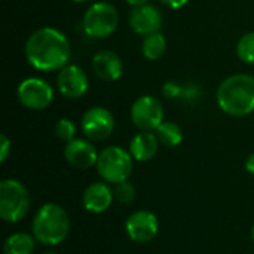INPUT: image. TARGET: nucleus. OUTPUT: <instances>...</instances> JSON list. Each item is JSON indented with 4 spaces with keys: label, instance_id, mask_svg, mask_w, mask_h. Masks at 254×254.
Instances as JSON below:
<instances>
[{
    "label": "nucleus",
    "instance_id": "nucleus-4",
    "mask_svg": "<svg viewBox=\"0 0 254 254\" xmlns=\"http://www.w3.org/2000/svg\"><path fill=\"white\" fill-rule=\"evenodd\" d=\"M134 158L129 150H125L119 146H107L104 147L97 161V173L98 176L109 185H118L121 182H127L132 173Z\"/></svg>",
    "mask_w": 254,
    "mask_h": 254
},
{
    "label": "nucleus",
    "instance_id": "nucleus-8",
    "mask_svg": "<svg viewBox=\"0 0 254 254\" xmlns=\"http://www.w3.org/2000/svg\"><path fill=\"white\" fill-rule=\"evenodd\" d=\"M83 135L91 141H104L115 131V116L101 106L88 109L80 121Z\"/></svg>",
    "mask_w": 254,
    "mask_h": 254
},
{
    "label": "nucleus",
    "instance_id": "nucleus-9",
    "mask_svg": "<svg viewBox=\"0 0 254 254\" xmlns=\"http://www.w3.org/2000/svg\"><path fill=\"white\" fill-rule=\"evenodd\" d=\"M131 121L140 131H156L164 122V106L152 95H141L131 106Z\"/></svg>",
    "mask_w": 254,
    "mask_h": 254
},
{
    "label": "nucleus",
    "instance_id": "nucleus-19",
    "mask_svg": "<svg viewBox=\"0 0 254 254\" xmlns=\"http://www.w3.org/2000/svg\"><path fill=\"white\" fill-rule=\"evenodd\" d=\"M159 144L165 146V147H177L182 141H183V131L182 128L171 121H164L155 131Z\"/></svg>",
    "mask_w": 254,
    "mask_h": 254
},
{
    "label": "nucleus",
    "instance_id": "nucleus-5",
    "mask_svg": "<svg viewBox=\"0 0 254 254\" xmlns=\"http://www.w3.org/2000/svg\"><path fill=\"white\" fill-rule=\"evenodd\" d=\"M30 210V193L27 188L15 179L0 183V217L6 223L21 222Z\"/></svg>",
    "mask_w": 254,
    "mask_h": 254
},
{
    "label": "nucleus",
    "instance_id": "nucleus-30",
    "mask_svg": "<svg viewBox=\"0 0 254 254\" xmlns=\"http://www.w3.org/2000/svg\"><path fill=\"white\" fill-rule=\"evenodd\" d=\"M43 254H57V253H52V252H48V253H43Z\"/></svg>",
    "mask_w": 254,
    "mask_h": 254
},
{
    "label": "nucleus",
    "instance_id": "nucleus-16",
    "mask_svg": "<svg viewBox=\"0 0 254 254\" xmlns=\"http://www.w3.org/2000/svg\"><path fill=\"white\" fill-rule=\"evenodd\" d=\"M159 149V140L153 131H140L129 141V153L134 161L147 162L155 158Z\"/></svg>",
    "mask_w": 254,
    "mask_h": 254
},
{
    "label": "nucleus",
    "instance_id": "nucleus-1",
    "mask_svg": "<svg viewBox=\"0 0 254 254\" xmlns=\"http://www.w3.org/2000/svg\"><path fill=\"white\" fill-rule=\"evenodd\" d=\"M24 55L28 64L39 71H60L70 61L71 45L58 28L42 27L28 36Z\"/></svg>",
    "mask_w": 254,
    "mask_h": 254
},
{
    "label": "nucleus",
    "instance_id": "nucleus-23",
    "mask_svg": "<svg viewBox=\"0 0 254 254\" xmlns=\"http://www.w3.org/2000/svg\"><path fill=\"white\" fill-rule=\"evenodd\" d=\"M162 94L167 98H179L183 95V88L177 82H165L162 86Z\"/></svg>",
    "mask_w": 254,
    "mask_h": 254
},
{
    "label": "nucleus",
    "instance_id": "nucleus-12",
    "mask_svg": "<svg viewBox=\"0 0 254 254\" xmlns=\"http://www.w3.org/2000/svg\"><path fill=\"white\" fill-rule=\"evenodd\" d=\"M128 24L135 34L147 36L161 31L164 24V16L156 6L146 3L140 6H134V9L129 12Z\"/></svg>",
    "mask_w": 254,
    "mask_h": 254
},
{
    "label": "nucleus",
    "instance_id": "nucleus-10",
    "mask_svg": "<svg viewBox=\"0 0 254 254\" xmlns=\"http://www.w3.org/2000/svg\"><path fill=\"white\" fill-rule=\"evenodd\" d=\"M125 232L128 238L137 244L150 243L159 232L158 217L149 210L134 211L125 222Z\"/></svg>",
    "mask_w": 254,
    "mask_h": 254
},
{
    "label": "nucleus",
    "instance_id": "nucleus-28",
    "mask_svg": "<svg viewBox=\"0 0 254 254\" xmlns=\"http://www.w3.org/2000/svg\"><path fill=\"white\" fill-rule=\"evenodd\" d=\"M250 235H252V241L254 243V223H253V226H252V232H250Z\"/></svg>",
    "mask_w": 254,
    "mask_h": 254
},
{
    "label": "nucleus",
    "instance_id": "nucleus-29",
    "mask_svg": "<svg viewBox=\"0 0 254 254\" xmlns=\"http://www.w3.org/2000/svg\"><path fill=\"white\" fill-rule=\"evenodd\" d=\"M71 1H74V3H86L89 0H71Z\"/></svg>",
    "mask_w": 254,
    "mask_h": 254
},
{
    "label": "nucleus",
    "instance_id": "nucleus-25",
    "mask_svg": "<svg viewBox=\"0 0 254 254\" xmlns=\"http://www.w3.org/2000/svg\"><path fill=\"white\" fill-rule=\"evenodd\" d=\"M188 1H189V0H161V3L165 4V6L170 7V9H180V7H183Z\"/></svg>",
    "mask_w": 254,
    "mask_h": 254
},
{
    "label": "nucleus",
    "instance_id": "nucleus-17",
    "mask_svg": "<svg viewBox=\"0 0 254 254\" xmlns=\"http://www.w3.org/2000/svg\"><path fill=\"white\" fill-rule=\"evenodd\" d=\"M36 238L33 234L25 232H16L9 235L4 240L3 244V253L4 254H33L36 249Z\"/></svg>",
    "mask_w": 254,
    "mask_h": 254
},
{
    "label": "nucleus",
    "instance_id": "nucleus-3",
    "mask_svg": "<svg viewBox=\"0 0 254 254\" xmlns=\"http://www.w3.org/2000/svg\"><path fill=\"white\" fill-rule=\"evenodd\" d=\"M70 232V217L67 211L55 204H43L31 222V234L36 241L42 246H58L61 244Z\"/></svg>",
    "mask_w": 254,
    "mask_h": 254
},
{
    "label": "nucleus",
    "instance_id": "nucleus-27",
    "mask_svg": "<svg viewBox=\"0 0 254 254\" xmlns=\"http://www.w3.org/2000/svg\"><path fill=\"white\" fill-rule=\"evenodd\" d=\"M128 4H131V6H140V4H146V3H149V0H125Z\"/></svg>",
    "mask_w": 254,
    "mask_h": 254
},
{
    "label": "nucleus",
    "instance_id": "nucleus-14",
    "mask_svg": "<svg viewBox=\"0 0 254 254\" xmlns=\"http://www.w3.org/2000/svg\"><path fill=\"white\" fill-rule=\"evenodd\" d=\"M113 199V189L106 182H95L88 185L82 195L83 208L92 214H101L107 211Z\"/></svg>",
    "mask_w": 254,
    "mask_h": 254
},
{
    "label": "nucleus",
    "instance_id": "nucleus-11",
    "mask_svg": "<svg viewBox=\"0 0 254 254\" xmlns=\"http://www.w3.org/2000/svg\"><path fill=\"white\" fill-rule=\"evenodd\" d=\"M57 88L60 94L64 95L65 98L77 100L86 94L89 88V80L82 67L76 64H67L58 71Z\"/></svg>",
    "mask_w": 254,
    "mask_h": 254
},
{
    "label": "nucleus",
    "instance_id": "nucleus-18",
    "mask_svg": "<svg viewBox=\"0 0 254 254\" xmlns=\"http://www.w3.org/2000/svg\"><path fill=\"white\" fill-rule=\"evenodd\" d=\"M167 51V39L161 31L147 34L141 42V54L149 61H156L164 57Z\"/></svg>",
    "mask_w": 254,
    "mask_h": 254
},
{
    "label": "nucleus",
    "instance_id": "nucleus-26",
    "mask_svg": "<svg viewBox=\"0 0 254 254\" xmlns=\"http://www.w3.org/2000/svg\"><path fill=\"white\" fill-rule=\"evenodd\" d=\"M246 171L254 176V152L246 159Z\"/></svg>",
    "mask_w": 254,
    "mask_h": 254
},
{
    "label": "nucleus",
    "instance_id": "nucleus-15",
    "mask_svg": "<svg viewBox=\"0 0 254 254\" xmlns=\"http://www.w3.org/2000/svg\"><path fill=\"white\" fill-rule=\"evenodd\" d=\"M92 71L104 82H115L124 74V63L113 51H100L92 57Z\"/></svg>",
    "mask_w": 254,
    "mask_h": 254
},
{
    "label": "nucleus",
    "instance_id": "nucleus-20",
    "mask_svg": "<svg viewBox=\"0 0 254 254\" xmlns=\"http://www.w3.org/2000/svg\"><path fill=\"white\" fill-rule=\"evenodd\" d=\"M237 55L246 64H254V31L246 33L237 43Z\"/></svg>",
    "mask_w": 254,
    "mask_h": 254
},
{
    "label": "nucleus",
    "instance_id": "nucleus-24",
    "mask_svg": "<svg viewBox=\"0 0 254 254\" xmlns=\"http://www.w3.org/2000/svg\"><path fill=\"white\" fill-rule=\"evenodd\" d=\"M12 150V143L7 138V135L1 134L0 135V162H6V159L9 158Z\"/></svg>",
    "mask_w": 254,
    "mask_h": 254
},
{
    "label": "nucleus",
    "instance_id": "nucleus-6",
    "mask_svg": "<svg viewBox=\"0 0 254 254\" xmlns=\"http://www.w3.org/2000/svg\"><path fill=\"white\" fill-rule=\"evenodd\" d=\"M119 25L118 9L107 1L92 3L82 19V28L91 39H106L112 36Z\"/></svg>",
    "mask_w": 254,
    "mask_h": 254
},
{
    "label": "nucleus",
    "instance_id": "nucleus-2",
    "mask_svg": "<svg viewBox=\"0 0 254 254\" xmlns=\"http://www.w3.org/2000/svg\"><path fill=\"white\" fill-rule=\"evenodd\" d=\"M217 104L229 116L244 118L254 112V77L246 73L228 76L217 88Z\"/></svg>",
    "mask_w": 254,
    "mask_h": 254
},
{
    "label": "nucleus",
    "instance_id": "nucleus-13",
    "mask_svg": "<svg viewBox=\"0 0 254 254\" xmlns=\"http://www.w3.org/2000/svg\"><path fill=\"white\" fill-rule=\"evenodd\" d=\"M98 152L91 140L85 138H73L64 147V158L67 164L76 170H88L97 165Z\"/></svg>",
    "mask_w": 254,
    "mask_h": 254
},
{
    "label": "nucleus",
    "instance_id": "nucleus-21",
    "mask_svg": "<svg viewBox=\"0 0 254 254\" xmlns=\"http://www.w3.org/2000/svg\"><path fill=\"white\" fill-rule=\"evenodd\" d=\"M135 188L127 180V182H121L118 185H115L113 188V196H115V201H118L119 204H124V205H128V204H132L134 199H135Z\"/></svg>",
    "mask_w": 254,
    "mask_h": 254
},
{
    "label": "nucleus",
    "instance_id": "nucleus-7",
    "mask_svg": "<svg viewBox=\"0 0 254 254\" xmlns=\"http://www.w3.org/2000/svg\"><path fill=\"white\" fill-rule=\"evenodd\" d=\"M19 103L30 110H45L54 101V88L45 79L27 77L16 89Z\"/></svg>",
    "mask_w": 254,
    "mask_h": 254
},
{
    "label": "nucleus",
    "instance_id": "nucleus-22",
    "mask_svg": "<svg viewBox=\"0 0 254 254\" xmlns=\"http://www.w3.org/2000/svg\"><path fill=\"white\" fill-rule=\"evenodd\" d=\"M55 135L58 140L68 143L76 135V125L73 124V121H70L67 118H61L55 124Z\"/></svg>",
    "mask_w": 254,
    "mask_h": 254
}]
</instances>
